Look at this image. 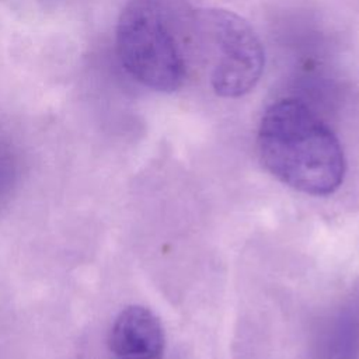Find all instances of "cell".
Wrapping results in <instances>:
<instances>
[{"label": "cell", "mask_w": 359, "mask_h": 359, "mask_svg": "<svg viewBox=\"0 0 359 359\" xmlns=\"http://www.w3.org/2000/svg\"><path fill=\"white\" fill-rule=\"evenodd\" d=\"M257 146L265 168L296 191L325 196L344 181L346 163L338 137L302 101L285 98L268 107Z\"/></svg>", "instance_id": "6da1fadb"}, {"label": "cell", "mask_w": 359, "mask_h": 359, "mask_svg": "<svg viewBox=\"0 0 359 359\" xmlns=\"http://www.w3.org/2000/svg\"><path fill=\"white\" fill-rule=\"evenodd\" d=\"M115 43L126 73L143 87L172 93L188 72L178 24L163 0H130L122 8Z\"/></svg>", "instance_id": "7a4b0ae2"}, {"label": "cell", "mask_w": 359, "mask_h": 359, "mask_svg": "<svg viewBox=\"0 0 359 359\" xmlns=\"http://www.w3.org/2000/svg\"><path fill=\"white\" fill-rule=\"evenodd\" d=\"M189 24L209 66L213 91L226 98L250 93L262 74L265 59L252 27L227 10L198 11Z\"/></svg>", "instance_id": "3957f363"}, {"label": "cell", "mask_w": 359, "mask_h": 359, "mask_svg": "<svg viewBox=\"0 0 359 359\" xmlns=\"http://www.w3.org/2000/svg\"><path fill=\"white\" fill-rule=\"evenodd\" d=\"M109 348L116 358H163L164 331L157 316L143 306H129L115 318Z\"/></svg>", "instance_id": "277c9868"}, {"label": "cell", "mask_w": 359, "mask_h": 359, "mask_svg": "<svg viewBox=\"0 0 359 359\" xmlns=\"http://www.w3.org/2000/svg\"><path fill=\"white\" fill-rule=\"evenodd\" d=\"M116 359H156V358H116Z\"/></svg>", "instance_id": "5b68a950"}]
</instances>
